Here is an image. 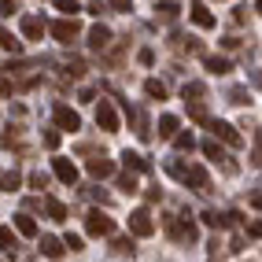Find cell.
Here are the masks:
<instances>
[{
    "mask_svg": "<svg viewBox=\"0 0 262 262\" xmlns=\"http://www.w3.org/2000/svg\"><path fill=\"white\" fill-rule=\"evenodd\" d=\"M107 45H111V30L103 26V23H96V26L89 30V48H93V52H103Z\"/></svg>",
    "mask_w": 262,
    "mask_h": 262,
    "instance_id": "cell-11",
    "label": "cell"
},
{
    "mask_svg": "<svg viewBox=\"0 0 262 262\" xmlns=\"http://www.w3.org/2000/svg\"><path fill=\"white\" fill-rule=\"evenodd\" d=\"M63 74H67V78H81V74H85V63H81V59H71Z\"/></svg>",
    "mask_w": 262,
    "mask_h": 262,
    "instance_id": "cell-34",
    "label": "cell"
},
{
    "mask_svg": "<svg viewBox=\"0 0 262 262\" xmlns=\"http://www.w3.org/2000/svg\"><path fill=\"white\" fill-rule=\"evenodd\" d=\"M0 48H8V52H15V56H19V52H23V41H19V37H11V33L0 26Z\"/></svg>",
    "mask_w": 262,
    "mask_h": 262,
    "instance_id": "cell-27",
    "label": "cell"
},
{
    "mask_svg": "<svg viewBox=\"0 0 262 262\" xmlns=\"http://www.w3.org/2000/svg\"><path fill=\"white\" fill-rule=\"evenodd\" d=\"M173 148H178V151H192V148H196V137H192V133H178V137H173Z\"/></svg>",
    "mask_w": 262,
    "mask_h": 262,
    "instance_id": "cell-29",
    "label": "cell"
},
{
    "mask_svg": "<svg viewBox=\"0 0 262 262\" xmlns=\"http://www.w3.org/2000/svg\"><path fill=\"white\" fill-rule=\"evenodd\" d=\"M185 185H192V188L200 192V196H207V192H211V178H207V170H203V166H188Z\"/></svg>",
    "mask_w": 262,
    "mask_h": 262,
    "instance_id": "cell-9",
    "label": "cell"
},
{
    "mask_svg": "<svg viewBox=\"0 0 262 262\" xmlns=\"http://www.w3.org/2000/svg\"><path fill=\"white\" fill-rule=\"evenodd\" d=\"M30 188H48V173L33 170V173H30Z\"/></svg>",
    "mask_w": 262,
    "mask_h": 262,
    "instance_id": "cell-36",
    "label": "cell"
},
{
    "mask_svg": "<svg viewBox=\"0 0 262 262\" xmlns=\"http://www.w3.org/2000/svg\"><path fill=\"white\" fill-rule=\"evenodd\" d=\"M122 166H126V170H133V173H148L151 170V163L144 159V155H137V151H122Z\"/></svg>",
    "mask_w": 262,
    "mask_h": 262,
    "instance_id": "cell-14",
    "label": "cell"
},
{
    "mask_svg": "<svg viewBox=\"0 0 262 262\" xmlns=\"http://www.w3.org/2000/svg\"><path fill=\"white\" fill-rule=\"evenodd\" d=\"M137 59H141L144 67H151V63H155V52H151V48H141V52H137Z\"/></svg>",
    "mask_w": 262,
    "mask_h": 262,
    "instance_id": "cell-41",
    "label": "cell"
},
{
    "mask_svg": "<svg viewBox=\"0 0 262 262\" xmlns=\"http://www.w3.org/2000/svg\"><path fill=\"white\" fill-rule=\"evenodd\" d=\"M89 200H96V203L107 207V203H111V192H103V188H89Z\"/></svg>",
    "mask_w": 262,
    "mask_h": 262,
    "instance_id": "cell-38",
    "label": "cell"
},
{
    "mask_svg": "<svg viewBox=\"0 0 262 262\" xmlns=\"http://www.w3.org/2000/svg\"><path fill=\"white\" fill-rule=\"evenodd\" d=\"M255 11H258V15H262V0H255Z\"/></svg>",
    "mask_w": 262,
    "mask_h": 262,
    "instance_id": "cell-46",
    "label": "cell"
},
{
    "mask_svg": "<svg viewBox=\"0 0 262 262\" xmlns=\"http://www.w3.org/2000/svg\"><path fill=\"white\" fill-rule=\"evenodd\" d=\"M63 244H67L71 251H81V236H78V233H67V236H63Z\"/></svg>",
    "mask_w": 262,
    "mask_h": 262,
    "instance_id": "cell-39",
    "label": "cell"
},
{
    "mask_svg": "<svg viewBox=\"0 0 262 262\" xmlns=\"http://www.w3.org/2000/svg\"><path fill=\"white\" fill-rule=\"evenodd\" d=\"M48 33L56 37L59 45H71V41H78V33H81V23L78 19H56L48 26Z\"/></svg>",
    "mask_w": 262,
    "mask_h": 262,
    "instance_id": "cell-3",
    "label": "cell"
},
{
    "mask_svg": "<svg viewBox=\"0 0 262 262\" xmlns=\"http://www.w3.org/2000/svg\"><path fill=\"white\" fill-rule=\"evenodd\" d=\"M59 141H63V133H59V129H45V148H48V151H56Z\"/></svg>",
    "mask_w": 262,
    "mask_h": 262,
    "instance_id": "cell-32",
    "label": "cell"
},
{
    "mask_svg": "<svg viewBox=\"0 0 262 262\" xmlns=\"http://www.w3.org/2000/svg\"><path fill=\"white\" fill-rule=\"evenodd\" d=\"M155 15H159L163 23H173L181 15V4H173V0H163V4H155Z\"/></svg>",
    "mask_w": 262,
    "mask_h": 262,
    "instance_id": "cell-22",
    "label": "cell"
},
{
    "mask_svg": "<svg viewBox=\"0 0 262 262\" xmlns=\"http://www.w3.org/2000/svg\"><path fill=\"white\" fill-rule=\"evenodd\" d=\"M107 4H111L115 11H129V8H133V0H107Z\"/></svg>",
    "mask_w": 262,
    "mask_h": 262,
    "instance_id": "cell-42",
    "label": "cell"
},
{
    "mask_svg": "<svg viewBox=\"0 0 262 262\" xmlns=\"http://www.w3.org/2000/svg\"><path fill=\"white\" fill-rule=\"evenodd\" d=\"M96 126H100L103 133H118V111H115L111 100H100V103H96Z\"/></svg>",
    "mask_w": 262,
    "mask_h": 262,
    "instance_id": "cell-4",
    "label": "cell"
},
{
    "mask_svg": "<svg viewBox=\"0 0 262 262\" xmlns=\"http://www.w3.org/2000/svg\"><path fill=\"white\" fill-rule=\"evenodd\" d=\"M45 214H48L52 222H67V207H63L59 200H52V196H48V200H45Z\"/></svg>",
    "mask_w": 262,
    "mask_h": 262,
    "instance_id": "cell-23",
    "label": "cell"
},
{
    "mask_svg": "<svg viewBox=\"0 0 262 262\" xmlns=\"http://www.w3.org/2000/svg\"><path fill=\"white\" fill-rule=\"evenodd\" d=\"M229 103H236V107H251V93L244 89V85H233V89H229Z\"/></svg>",
    "mask_w": 262,
    "mask_h": 262,
    "instance_id": "cell-25",
    "label": "cell"
},
{
    "mask_svg": "<svg viewBox=\"0 0 262 262\" xmlns=\"http://www.w3.org/2000/svg\"><path fill=\"white\" fill-rule=\"evenodd\" d=\"M200 96H207V85L203 81H188L185 85V103H200Z\"/></svg>",
    "mask_w": 262,
    "mask_h": 262,
    "instance_id": "cell-24",
    "label": "cell"
},
{
    "mask_svg": "<svg viewBox=\"0 0 262 262\" xmlns=\"http://www.w3.org/2000/svg\"><path fill=\"white\" fill-rule=\"evenodd\" d=\"M0 255H19V236L8 225H0Z\"/></svg>",
    "mask_w": 262,
    "mask_h": 262,
    "instance_id": "cell-17",
    "label": "cell"
},
{
    "mask_svg": "<svg viewBox=\"0 0 262 262\" xmlns=\"http://www.w3.org/2000/svg\"><path fill=\"white\" fill-rule=\"evenodd\" d=\"M19 133H23L19 126H11L4 137H0V144H4V148H19Z\"/></svg>",
    "mask_w": 262,
    "mask_h": 262,
    "instance_id": "cell-31",
    "label": "cell"
},
{
    "mask_svg": "<svg viewBox=\"0 0 262 262\" xmlns=\"http://www.w3.org/2000/svg\"><path fill=\"white\" fill-rule=\"evenodd\" d=\"M163 225H166V233L173 236V240H185V244H192L200 236V229L192 222H178V214H163Z\"/></svg>",
    "mask_w": 262,
    "mask_h": 262,
    "instance_id": "cell-1",
    "label": "cell"
},
{
    "mask_svg": "<svg viewBox=\"0 0 262 262\" xmlns=\"http://www.w3.org/2000/svg\"><path fill=\"white\" fill-rule=\"evenodd\" d=\"M203 67H207L211 74H229V71H233V63L225 59V56H203Z\"/></svg>",
    "mask_w": 262,
    "mask_h": 262,
    "instance_id": "cell-19",
    "label": "cell"
},
{
    "mask_svg": "<svg viewBox=\"0 0 262 262\" xmlns=\"http://www.w3.org/2000/svg\"><path fill=\"white\" fill-rule=\"evenodd\" d=\"M188 115L196 118V122H211V118H207V107H203V103H188Z\"/></svg>",
    "mask_w": 262,
    "mask_h": 262,
    "instance_id": "cell-37",
    "label": "cell"
},
{
    "mask_svg": "<svg viewBox=\"0 0 262 262\" xmlns=\"http://www.w3.org/2000/svg\"><path fill=\"white\" fill-rule=\"evenodd\" d=\"M19 8H15V0H0V15H15Z\"/></svg>",
    "mask_w": 262,
    "mask_h": 262,
    "instance_id": "cell-43",
    "label": "cell"
},
{
    "mask_svg": "<svg viewBox=\"0 0 262 262\" xmlns=\"http://www.w3.org/2000/svg\"><path fill=\"white\" fill-rule=\"evenodd\" d=\"M178 126H181L178 115H163L159 118V137H163V141H173V137H178Z\"/></svg>",
    "mask_w": 262,
    "mask_h": 262,
    "instance_id": "cell-20",
    "label": "cell"
},
{
    "mask_svg": "<svg viewBox=\"0 0 262 262\" xmlns=\"http://www.w3.org/2000/svg\"><path fill=\"white\" fill-rule=\"evenodd\" d=\"M56 8L67 15V19H74V15H78V4H74V0H56Z\"/></svg>",
    "mask_w": 262,
    "mask_h": 262,
    "instance_id": "cell-35",
    "label": "cell"
},
{
    "mask_svg": "<svg viewBox=\"0 0 262 262\" xmlns=\"http://www.w3.org/2000/svg\"><path fill=\"white\" fill-rule=\"evenodd\" d=\"M15 229H19V236H37V222H33L26 211L15 214Z\"/></svg>",
    "mask_w": 262,
    "mask_h": 262,
    "instance_id": "cell-21",
    "label": "cell"
},
{
    "mask_svg": "<svg viewBox=\"0 0 262 262\" xmlns=\"http://www.w3.org/2000/svg\"><path fill=\"white\" fill-rule=\"evenodd\" d=\"M37 251H41V255H48V258H59V255L67 251V244H63L59 236H52V233H45V236H41V248H37Z\"/></svg>",
    "mask_w": 262,
    "mask_h": 262,
    "instance_id": "cell-15",
    "label": "cell"
},
{
    "mask_svg": "<svg viewBox=\"0 0 262 262\" xmlns=\"http://www.w3.org/2000/svg\"><path fill=\"white\" fill-rule=\"evenodd\" d=\"M255 166H262V129H258V151H255Z\"/></svg>",
    "mask_w": 262,
    "mask_h": 262,
    "instance_id": "cell-45",
    "label": "cell"
},
{
    "mask_svg": "<svg viewBox=\"0 0 262 262\" xmlns=\"http://www.w3.org/2000/svg\"><path fill=\"white\" fill-rule=\"evenodd\" d=\"M129 233H133V236H151V233H155V222H151V211H148V207H141V211L129 214Z\"/></svg>",
    "mask_w": 262,
    "mask_h": 262,
    "instance_id": "cell-6",
    "label": "cell"
},
{
    "mask_svg": "<svg viewBox=\"0 0 262 262\" xmlns=\"http://www.w3.org/2000/svg\"><path fill=\"white\" fill-rule=\"evenodd\" d=\"M118 188H122V192H129V196L137 192V178H133L129 170H126V173H122V178H118Z\"/></svg>",
    "mask_w": 262,
    "mask_h": 262,
    "instance_id": "cell-33",
    "label": "cell"
},
{
    "mask_svg": "<svg viewBox=\"0 0 262 262\" xmlns=\"http://www.w3.org/2000/svg\"><path fill=\"white\" fill-rule=\"evenodd\" d=\"M248 236H251V240H262V218H255V222L248 225Z\"/></svg>",
    "mask_w": 262,
    "mask_h": 262,
    "instance_id": "cell-40",
    "label": "cell"
},
{
    "mask_svg": "<svg viewBox=\"0 0 262 262\" xmlns=\"http://www.w3.org/2000/svg\"><path fill=\"white\" fill-rule=\"evenodd\" d=\"M103 8H107V0H89V11H93V15H100Z\"/></svg>",
    "mask_w": 262,
    "mask_h": 262,
    "instance_id": "cell-44",
    "label": "cell"
},
{
    "mask_svg": "<svg viewBox=\"0 0 262 262\" xmlns=\"http://www.w3.org/2000/svg\"><path fill=\"white\" fill-rule=\"evenodd\" d=\"M45 30H48V26L37 19V15H23V37H26V41H41Z\"/></svg>",
    "mask_w": 262,
    "mask_h": 262,
    "instance_id": "cell-13",
    "label": "cell"
},
{
    "mask_svg": "<svg viewBox=\"0 0 262 262\" xmlns=\"http://www.w3.org/2000/svg\"><path fill=\"white\" fill-rule=\"evenodd\" d=\"M52 173H56L63 185H74V181H78V166H74L71 159H63V155H56V159H52Z\"/></svg>",
    "mask_w": 262,
    "mask_h": 262,
    "instance_id": "cell-8",
    "label": "cell"
},
{
    "mask_svg": "<svg viewBox=\"0 0 262 262\" xmlns=\"http://www.w3.org/2000/svg\"><path fill=\"white\" fill-rule=\"evenodd\" d=\"M203 225H211V229H225V214H218V211H203Z\"/></svg>",
    "mask_w": 262,
    "mask_h": 262,
    "instance_id": "cell-30",
    "label": "cell"
},
{
    "mask_svg": "<svg viewBox=\"0 0 262 262\" xmlns=\"http://www.w3.org/2000/svg\"><path fill=\"white\" fill-rule=\"evenodd\" d=\"M188 15H192V23H196L200 30H214V15L207 11V4H200V0L188 8Z\"/></svg>",
    "mask_w": 262,
    "mask_h": 262,
    "instance_id": "cell-12",
    "label": "cell"
},
{
    "mask_svg": "<svg viewBox=\"0 0 262 262\" xmlns=\"http://www.w3.org/2000/svg\"><path fill=\"white\" fill-rule=\"evenodd\" d=\"M111 251H118V255H133V251H137V244H133V236H115Z\"/></svg>",
    "mask_w": 262,
    "mask_h": 262,
    "instance_id": "cell-28",
    "label": "cell"
},
{
    "mask_svg": "<svg viewBox=\"0 0 262 262\" xmlns=\"http://www.w3.org/2000/svg\"><path fill=\"white\" fill-rule=\"evenodd\" d=\"M207 126H211V133L218 137V141H225L229 148H240V144H244V137L236 133V126H229V122H218V118H214V122H207Z\"/></svg>",
    "mask_w": 262,
    "mask_h": 262,
    "instance_id": "cell-7",
    "label": "cell"
},
{
    "mask_svg": "<svg viewBox=\"0 0 262 262\" xmlns=\"http://www.w3.org/2000/svg\"><path fill=\"white\" fill-rule=\"evenodd\" d=\"M85 233L89 236H111L115 233V218H107L103 211H89L85 214Z\"/></svg>",
    "mask_w": 262,
    "mask_h": 262,
    "instance_id": "cell-2",
    "label": "cell"
},
{
    "mask_svg": "<svg viewBox=\"0 0 262 262\" xmlns=\"http://www.w3.org/2000/svg\"><path fill=\"white\" fill-rule=\"evenodd\" d=\"M144 93H148V100H166V85L155 81V78H148L144 81Z\"/></svg>",
    "mask_w": 262,
    "mask_h": 262,
    "instance_id": "cell-26",
    "label": "cell"
},
{
    "mask_svg": "<svg viewBox=\"0 0 262 262\" xmlns=\"http://www.w3.org/2000/svg\"><path fill=\"white\" fill-rule=\"evenodd\" d=\"M23 173L19 170H0V192H19Z\"/></svg>",
    "mask_w": 262,
    "mask_h": 262,
    "instance_id": "cell-18",
    "label": "cell"
},
{
    "mask_svg": "<svg viewBox=\"0 0 262 262\" xmlns=\"http://www.w3.org/2000/svg\"><path fill=\"white\" fill-rule=\"evenodd\" d=\"M56 129H63V133H78L81 129V118H78V111L74 107H67V103H56Z\"/></svg>",
    "mask_w": 262,
    "mask_h": 262,
    "instance_id": "cell-5",
    "label": "cell"
},
{
    "mask_svg": "<svg viewBox=\"0 0 262 262\" xmlns=\"http://www.w3.org/2000/svg\"><path fill=\"white\" fill-rule=\"evenodd\" d=\"M203 155H207L211 163H222V166H225V173H236V163H229V155L218 148V141H203Z\"/></svg>",
    "mask_w": 262,
    "mask_h": 262,
    "instance_id": "cell-10",
    "label": "cell"
},
{
    "mask_svg": "<svg viewBox=\"0 0 262 262\" xmlns=\"http://www.w3.org/2000/svg\"><path fill=\"white\" fill-rule=\"evenodd\" d=\"M89 173L100 181V178H111L115 173V163L107 159V155H96V159H89Z\"/></svg>",
    "mask_w": 262,
    "mask_h": 262,
    "instance_id": "cell-16",
    "label": "cell"
}]
</instances>
